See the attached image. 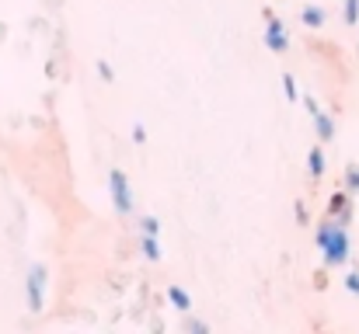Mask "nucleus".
Segmentation results:
<instances>
[{
  "label": "nucleus",
  "instance_id": "1",
  "mask_svg": "<svg viewBox=\"0 0 359 334\" xmlns=\"http://www.w3.org/2000/svg\"><path fill=\"white\" fill-rule=\"evenodd\" d=\"M314 240H318V251H321V258H325V268H342V265H349L353 240H349V230H346L342 220H335V216L325 220L318 226Z\"/></svg>",
  "mask_w": 359,
  "mask_h": 334
},
{
  "label": "nucleus",
  "instance_id": "2",
  "mask_svg": "<svg viewBox=\"0 0 359 334\" xmlns=\"http://www.w3.org/2000/svg\"><path fill=\"white\" fill-rule=\"evenodd\" d=\"M46 282H49L46 265H32L28 275H25V300H28V310L32 314H42L46 310Z\"/></svg>",
  "mask_w": 359,
  "mask_h": 334
},
{
  "label": "nucleus",
  "instance_id": "3",
  "mask_svg": "<svg viewBox=\"0 0 359 334\" xmlns=\"http://www.w3.org/2000/svg\"><path fill=\"white\" fill-rule=\"evenodd\" d=\"M109 192H112V206L119 209V216H129V213L136 209V206H133V192H129L126 171H119V167L109 171Z\"/></svg>",
  "mask_w": 359,
  "mask_h": 334
},
{
  "label": "nucleus",
  "instance_id": "4",
  "mask_svg": "<svg viewBox=\"0 0 359 334\" xmlns=\"http://www.w3.org/2000/svg\"><path fill=\"white\" fill-rule=\"evenodd\" d=\"M265 18H269V25H265V46H269L272 53H286V46H290L286 25H283L272 11H265Z\"/></svg>",
  "mask_w": 359,
  "mask_h": 334
},
{
  "label": "nucleus",
  "instance_id": "5",
  "mask_svg": "<svg viewBox=\"0 0 359 334\" xmlns=\"http://www.w3.org/2000/svg\"><path fill=\"white\" fill-rule=\"evenodd\" d=\"M328 213H332L335 220L349 223V216H353V206H349V192H335V195H332V202H328Z\"/></svg>",
  "mask_w": 359,
  "mask_h": 334
},
{
  "label": "nucleus",
  "instance_id": "6",
  "mask_svg": "<svg viewBox=\"0 0 359 334\" xmlns=\"http://www.w3.org/2000/svg\"><path fill=\"white\" fill-rule=\"evenodd\" d=\"M300 21H304L307 28H325V21H328V14H325V7H314V4H304V7H300Z\"/></svg>",
  "mask_w": 359,
  "mask_h": 334
},
{
  "label": "nucleus",
  "instance_id": "7",
  "mask_svg": "<svg viewBox=\"0 0 359 334\" xmlns=\"http://www.w3.org/2000/svg\"><path fill=\"white\" fill-rule=\"evenodd\" d=\"M311 118H314V129H318V139H325V143H328V139H335V118H332L328 111H314Z\"/></svg>",
  "mask_w": 359,
  "mask_h": 334
},
{
  "label": "nucleus",
  "instance_id": "8",
  "mask_svg": "<svg viewBox=\"0 0 359 334\" xmlns=\"http://www.w3.org/2000/svg\"><path fill=\"white\" fill-rule=\"evenodd\" d=\"M307 171H311L314 181L325 174V150H321V146H311V153H307Z\"/></svg>",
  "mask_w": 359,
  "mask_h": 334
},
{
  "label": "nucleus",
  "instance_id": "9",
  "mask_svg": "<svg viewBox=\"0 0 359 334\" xmlns=\"http://www.w3.org/2000/svg\"><path fill=\"white\" fill-rule=\"evenodd\" d=\"M168 300H171V307H175V310H182V314H189V310H192V296H189L182 286H171V289H168Z\"/></svg>",
  "mask_w": 359,
  "mask_h": 334
},
{
  "label": "nucleus",
  "instance_id": "10",
  "mask_svg": "<svg viewBox=\"0 0 359 334\" xmlns=\"http://www.w3.org/2000/svg\"><path fill=\"white\" fill-rule=\"evenodd\" d=\"M140 251H143V258H147V261H161V244H157V233H143Z\"/></svg>",
  "mask_w": 359,
  "mask_h": 334
},
{
  "label": "nucleus",
  "instance_id": "11",
  "mask_svg": "<svg viewBox=\"0 0 359 334\" xmlns=\"http://www.w3.org/2000/svg\"><path fill=\"white\" fill-rule=\"evenodd\" d=\"M346 192H349V195H359V167H349V171H346Z\"/></svg>",
  "mask_w": 359,
  "mask_h": 334
},
{
  "label": "nucleus",
  "instance_id": "12",
  "mask_svg": "<svg viewBox=\"0 0 359 334\" xmlns=\"http://www.w3.org/2000/svg\"><path fill=\"white\" fill-rule=\"evenodd\" d=\"M283 95H286V98H290V102H300V91H297V81H293V77H290V74H286V77H283Z\"/></svg>",
  "mask_w": 359,
  "mask_h": 334
},
{
  "label": "nucleus",
  "instance_id": "13",
  "mask_svg": "<svg viewBox=\"0 0 359 334\" xmlns=\"http://www.w3.org/2000/svg\"><path fill=\"white\" fill-rule=\"evenodd\" d=\"M346 25H359V0H346Z\"/></svg>",
  "mask_w": 359,
  "mask_h": 334
},
{
  "label": "nucleus",
  "instance_id": "14",
  "mask_svg": "<svg viewBox=\"0 0 359 334\" xmlns=\"http://www.w3.org/2000/svg\"><path fill=\"white\" fill-rule=\"evenodd\" d=\"M140 230H143V233H161V220H157V216H143V220H140Z\"/></svg>",
  "mask_w": 359,
  "mask_h": 334
},
{
  "label": "nucleus",
  "instance_id": "15",
  "mask_svg": "<svg viewBox=\"0 0 359 334\" xmlns=\"http://www.w3.org/2000/svg\"><path fill=\"white\" fill-rule=\"evenodd\" d=\"M346 289H349L353 296H359V272H349V275H346Z\"/></svg>",
  "mask_w": 359,
  "mask_h": 334
},
{
  "label": "nucleus",
  "instance_id": "16",
  "mask_svg": "<svg viewBox=\"0 0 359 334\" xmlns=\"http://www.w3.org/2000/svg\"><path fill=\"white\" fill-rule=\"evenodd\" d=\"M185 328H189V331H210V324H206V321H199V317H189V321H185Z\"/></svg>",
  "mask_w": 359,
  "mask_h": 334
},
{
  "label": "nucleus",
  "instance_id": "17",
  "mask_svg": "<svg viewBox=\"0 0 359 334\" xmlns=\"http://www.w3.org/2000/svg\"><path fill=\"white\" fill-rule=\"evenodd\" d=\"M147 139V129H143V122H136L133 125V143H143Z\"/></svg>",
  "mask_w": 359,
  "mask_h": 334
},
{
  "label": "nucleus",
  "instance_id": "18",
  "mask_svg": "<svg viewBox=\"0 0 359 334\" xmlns=\"http://www.w3.org/2000/svg\"><path fill=\"white\" fill-rule=\"evenodd\" d=\"M98 74H102V77H105V81H112V77H116V74H112V67H109V63H105V60H102V63H98Z\"/></svg>",
  "mask_w": 359,
  "mask_h": 334
},
{
  "label": "nucleus",
  "instance_id": "19",
  "mask_svg": "<svg viewBox=\"0 0 359 334\" xmlns=\"http://www.w3.org/2000/svg\"><path fill=\"white\" fill-rule=\"evenodd\" d=\"M304 105H307V111H311V115H314V111H321V109H318V102H314V98H304Z\"/></svg>",
  "mask_w": 359,
  "mask_h": 334
}]
</instances>
